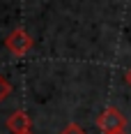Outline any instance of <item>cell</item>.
<instances>
[{
    "label": "cell",
    "instance_id": "52a82bcc",
    "mask_svg": "<svg viewBox=\"0 0 131 134\" xmlns=\"http://www.w3.org/2000/svg\"><path fill=\"white\" fill-rule=\"evenodd\" d=\"M113 134H127V132H124V130H122V132H113Z\"/></svg>",
    "mask_w": 131,
    "mask_h": 134
},
{
    "label": "cell",
    "instance_id": "ba28073f",
    "mask_svg": "<svg viewBox=\"0 0 131 134\" xmlns=\"http://www.w3.org/2000/svg\"><path fill=\"white\" fill-rule=\"evenodd\" d=\"M23 134H32V132H23Z\"/></svg>",
    "mask_w": 131,
    "mask_h": 134
},
{
    "label": "cell",
    "instance_id": "277c9868",
    "mask_svg": "<svg viewBox=\"0 0 131 134\" xmlns=\"http://www.w3.org/2000/svg\"><path fill=\"white\" fill-rule=\"evenodd\" d=\"M9 93H12V86H9V81L5 79L2 74H0V104L9 97Z\"/></svg>",
    "mask_w": 131,
    "mask_h": 134
},
{
    "label": "cell",
    "instance_id": "6da1fadb",
    "mask_svg": "<svg viewBox=\"0 0 131 134\" xmlns=\"http://www.w3.org/2000/svg\"><path fill=\"white\" fill-rule=\"evenodd\" d=\"M97 127L101 130V134H113V132H122L127 127V118L117 107H108L101 111V116L97 118Z\"/></svg>",
    "mask_w": 131,
    "mask_h": 134
},
{
    "label": "cell",
    "instance_id": "8992f818",
    "mask_svg": "<svg viewBox=\"0 0 131 134\" xmlns=\"http://www.w3.org/2000/svg\"><path fill=\"white\" fill-rule=\"evenodd\" d=\"M124 79H127V83H129V86H131V67H129V69H127V74H124Z\"/></svg>",
    "mask_w": 131,
    "mask_h": 134
},
{
    "label": "cell",
    "instance_id": "3957f363",
    "mask_svg": "<svg viewBox=\"0 0 131 134\" xmlns=\"http://www.w3.org/2000/svg\"><path fill=\"white\" fill-rule=\"evenodd\" d=\"M7 130L12 134L30 132V116H28L26 111H14V113H9V118H7Z\"/></svg>",
    "mask_w": 131,
    "mask_h": 134
},
{
    "label": "cell",
    "instance_id": "7a4b0ae2",
    "mask_svg": "<svg viewBox=\"0 0 131 134\" xmlns=\"http://www.w3.org/2000/svg\"><path fill=\"white\" fill-rule=\"evenodd\" d=\"M5 44H7V49L12 51L14 55H26L32 46H35V42H32V37L28 35L23 28H16V30H12L9 35H7V40H5Z\"/></svg>",
    "mask_w": 131,
    "mask_h": 134
},
{
    "label": "cell",
    "instance_id": "5b68a950",
    "mask_svg": "<svg viewBox=\"0 0 131 134\" xmlns=\"http://www.w3.org/2000/svg\"><path fill=\"white\" fill-rule=\"evenodd\" d=\"M60 134H85V130H83L80 125H76V122H69Z\"/></svg>",
    "mask_w": 131,
    "mask_h": 134
}]
</instances>
